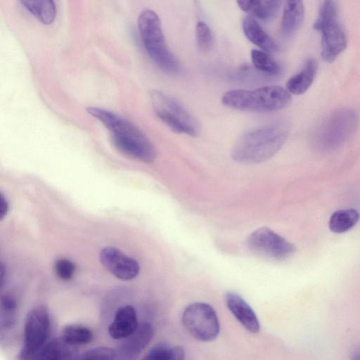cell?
Wrapping results in <instances>:
<instances>
[{"mask_svg":"<svg viewBox=\"0 0 360 360\" xmlns=\"http://www.w3.org/2000/svg\"><path fill=\"white\" fill-rule=\"evenodd\" d=\"M86 112L108 129L112 143L120 153L143 162H151L155 159L153 144L135 124L103 108L89 107Z\"/></svg>","mask_w":360,"mask_h":360,"instance_id":"obj_1","label":"cell"},{"mask_svg":"<svg viewBox=\"0 0 360 360\" xmlns=\"http://www.w3.org/2000/svg\"><path fill=\"white\" fill-rule=\"evenodd\" d=\"M290 131V122L281 120L246 132L234 143L231 157L238 162L248 165L266 161L282 148Z\"/></svg>","mask_w":360,"mask_h":360,"instance_id":"obj_2","label":"cell"},{"mask_svg":"<svg viewBox=\"0 0 360 360\" xmlns=\"http://www.w3.org/2000/svg\"><path fill=\"white\" fill-rule=\"evenodd\" d=\"M290 94L279 86H266L252 90L233 89L221 98L222 103L230 108L252 112H272L287 107Z\"/></svg>","mask_w":360,"mask_h":360,"instance_id":"obj_3","label":"cell"},{"mask_svg":"<svg viewBox=\"0 0 360 360\" xmlns=\"http://www.w3.org/2000/svg\"><path fill=\"white\" fill-rule=\"evenodd\" d=\"M138 28L143 46L152 60L162 71L177 75L181 66L168 49L158 14L153 10H143L137 20Z\"/></svg>","mask_w":360,"mask_h":360,"instance_id":"obj_4","label":"cell"},{"mask_svg":"<svg viewBox=\"0 0 360 360\" xmlns=\"http://www.w3.org/2000/svg\"><path fill=\"white\" fill-rule=\"evenodd\" d=\"M338 7L334 1H324L319 9L314 29L321 32V57L334 61L347 47L346 34L339 22Z\"/></svg>","mask_w":360,"mask_h":360,"instance_id":"obj_5","label":"cell"},{"mask_svg":"<svg viewBox=\"0 0 360 360\" xmlns=\"http://www.w3.org/2000/svg\"><path fill=\"white\" fill-rule=\"evenodd\" d=\"M156 115L172 131L191 136L198 134V124L192 115L175 98L160 91L150 92Z\"/></svg>","mask_w":360,"mask_h":360,"instance_id":"obj_6","label":"cell"},{"mask_svg":"<svg viewBox=\"0 0 360 360\" xmlns=\"http://www.w3.org/2000/svg\"><path fill=\"white\" fill-rule=\"evenodd\" d=\"M184 328L195 340L204 342L214 340L220 333V323L215 309L208 303L195 302L182 312Z\"/></svg>","mask_w":360,"mask_h":360,"instance_id":"obj_7","label":"cell"},{"mask_svg":"<svg viewBox=\"0 0 360 360\" xmlns=\"http://www.w3.org/2000/svg\"><path fill=\"white\" fill-rule=\"evenodd\" d=\"M358 123L356 112L349 108L333 112L319 126L317 138L325 147L333 148L347 140L355 131Z\"/></svg>","mask_w":360,"mask_h":360,"instance_id":"obj_8","label":"cell"},{"mask_svg":"<svg viewBox=\"0 0 360 360\" xmlns=\"http://www.w3.org/2000/svg\"><path fill=\"white\" fill-rule=\"evenodd\" d=\"M50 330L48 309L42 305L32 309L25 320L23 344L19 358L31 355L46 345L49 341Z\"/></svg>","mask_w":360,"mask_h":360,"instance_id":"obj_9","label":"cell"},{"mask_svg":"<svg viewBox=\"0 0 360 360\" xmlns=\"http://www.w3.org/2000/svg\"><path fill=\"white\" fill-rule=\"evenodd\" d=\"M248 245L256 255L277 261L288 259L296 250L294 244L267 227L254 231L248 239Z\"/></svg>","mask_w":360,"mask_h":360,"instance_id":"obj_10","label":"cell"},{"mask_svg":"<svg viewBox=\"0 0 360 360\" xmlns=\"http://www.w3.org/2000/svg\"><path fill=\"white\" fill-rule=\"evenodd\" d=\"M101 264L116 278L129 281L135 278L140 266L137 261L114 247H105L99 254Z\"/></svg>","mask_w":360,"mask_h":360,"instance_id":"obj_11","label":"cell"},{"mask_svg":"<svg viewBox=\"0 0 360 360\" xmlns=\"http://www.w3.org/2000/svg\"><path fill=\"white\" fill-rule=\"evenodd\" d=\"M224 300L229 311L245 330L254 334L259 332L260 323L256 313L240 295L228 292Z\"/></svg>","mask_w":360,"mask_h":360,"instance_id":"obj_12","label":"cell"},{"mask_svg":"<svg viewBox=\"0 0 360 360\" xmlns=\"http://www.w3.org/2000/svg\"><path fill=\"white\" fill-rule=\"evenodd\" d=\"M154 335V328L149 323H142L137 330L121 345L119 354L122 360H135L150 343Z\"/></svg>","mask_w":360,"mask_h":360,"instance_id":"obj_13","label":"cell"},{"mask_svg":"<svg viewBox=\"0 0 360 360\" xmlns=\"http://www.w3.org/2000/svg\"><path fill=\"white\" fill-rule=\"evenodd\" d=\"M137 314L131 305L120 307L108 327V333L114 340L126 339L132 335L139 327Z\"/></svg>","mask_w":360,"mask_h":360,"instance_id":"obj_14","label":"cell"},{"mask_svg":"<svg viewBox=\"0 0 360 360\" xmlns=\"http://www.w3.org/2000/svg\"><path fill=\"white\" fill-rule=\"evenodd\" d=\"M75 353L72 346L67 344L61 338L49 340L34 354L20 357V360H73Z\"/></svg>","mask_w":360,"mask_h":360,"instance_id":"obj_15","label":"cell"},{"mask_svg":"<svg viewBox=\"0 0 360 360\" xmlns=\"http://www.w3.org/2000/svg\"><path fill=\"white\" fill-rule=\"evenodd\" d=\"M304 18V6L302 1L291 0L285 3L281 25V34L289 37L295 34Z\"/></svg>","mask_w":360,"mask_h":360,"instance_id":"obj_16","label":"cell"},{"mask_svg":"<svg viewBox=\"0 0 360 360\" xmlns=\"http://www.w3.org/2000/svg\"><path fill=\"white\" fill-rule=\"evenodd\" d=\"M317 70V62L314 59H309L301 70L287 81L286 90L294 95L304 94L312 84Z\"/></svg>","mask_w":360,"mask_h":360,"instance_id":"obj_17","label":"cell"},{"mask_svg":"<svg viewBox=\"0 0 360 360\" xmlns=\"http://www.w3.org/2000/svg\"><path fill=\"white\" fill-rule=\"evenodd\" d=\"M238 7L251 16L262 20L272 19L283 4L278 0H239Z\"/></svg>","mask_w":360,"mask_h":360,"instance_id":"obj_18","label":"cell"},{"mask_svg":"<svg viewBox=\"0 0 360 360\" xmlns=\"http://www.w3.org/2000/svg\"><path fill=\"white\" fill-rule=\"evenodd\" d=\"M245 37L254 44L268 53L276 52L278 46L275 41L262 29L255 18L248 16L243 22Z\"/></svg>","mask_w":360,"mask_h":360,"instance_id":"obj_19","label":"cell"},{"mask_svg":"<svg viewBox=\"0 0 360 360\" xmlns=\"http://www.w3.org/2000/svg\"><path fill=\"white\" fill-rule=\"evenodd\" d=\"M360 218L359 212L353 208L342 209L334 212L329 219L330 230L335 233H342L352 229Z\"/></svg>","mask_w":360,"mask_h":360,"instance_id":"obj_20","label":"cell"},{"mask_svg":"<svg viewBox=\"0 0 360 360\" xmlns=\"http://www.w3.org/2000/svg\"><path fill=\"white\" fill-rule=\"evenodd\" d=\"M20 3L25 9L44 25H50L55 20L56 8L53 1H21Z\"/></svg>","mask_w":360,"mask_h":360,"instance_id":"obj_21","label":"cell"},{"mask_svg":"<svg viewBox=\"0 0 360 360\" xmlns=\"http://www.w3.org/2000/svg\"><path fill=\"white\" fill-rule=\"evenodd\" d=\"M60 338L72 347L84 345L92 340L93 333L91 329L84 325L70 324L63 329Z\"/></svg>","mask_w":360,"mask_h":360,"instance_id":"obj_22","label":"cell"},{"mask_svg":"<svg viewBox=\"0 0 360 360\" xmlns=\"http://www.w3.org/2000/svg\"><path fill=\"white\" fill-rule=\"evenodd\" d=\"M184 348L179 345L160 344L153 347L142 360H185Z\"/></svg>","mask_w":360,"mask_h":360,"instance_id":"obj_23","label":"cell"},{"mask_svg":"<svg viewBox=\"0 0 360 360\" xmlns=\"http://www.w3.org/2000/svg\"><path fill=\"white\" fill-rule=\"evenodd\" d=\"M17 303L10 294H5L1 298V329L8 330L14 327L16 322Z\"/></svg>","mask_w":360,"mask_h":360,"instance_id":"obj_24","label":"cell"},{"mask_svg":"<svg viewBox=\"0 0 360 360\" xmlns=\"http://www.w3.org/2000/svg\"><path fill=\"white\" fill-rule=\"evenodd\" d=\"M251 60L255 68L266 75L274 76L280 72L278 63L264 51L252 49Z\"/></svg>","mask_w":360,"mask_h":360,"instance_id":"obj_25","label":"cell"},{"mask_svg":"<svg viewBox=\"0 0 360 360\" xmlns=\"http://www.w3.org/2000/svg\"><path fill=\"white\" fill-rule=\"evenodd\" d=\"M195 39L200 50L207 51L213 44V34L208 25L204 21H198L195 26Z\"/></svg>","mask_w":360,"mask_h":360,"instance_id":"obj_26","label":"cell"},{"mask_svg":"<svg viewBox=\"0 0 360 360\" xmlns=\"http://www.w3.org/2000/svg\"><path fill=\"white\" fill-rule=\"evenodd\" d=\"M117 352L107 347L91 349L73 360H115Z\"/></svg>","mask_w":360,"mask_h":360,"instance_id":"obj_27","label":"cell"},{"mask_svg":"<svg viewBox=\"0 0 360 360\" xmlns=\"http://www.w3.org/2000/svg\"><path fill=\"white\" fill-rule=\"evenodd\" d=\"M75 266L67 259H60L56 262L55 272L56 276L63 281L70 280L74 275Z\"/></svg>","mask_w":360,"mask_h":360,"instance_id":"obj_28","label":"cell"},{"mask_svg":"<svg viewBox=\"0 0 360 360\" xmlns=\"http://www.w3.org/2000/svg\"><path fill=\"white\" fill-rule=\"evenodd\" d=\"M8 210V204L3 194H1L0 218L2 220Z\"/></svg>","mask_w":360,"mask_h":360,"instance_id":"obj_29","label":"cell"},{"mask_svg":"<svg viewBox=\"0 0 360 360\" xmlns=\"http://www.w3.org/2000/svg\"><path fill=\"white\" fill-rule=\"evenodd\" d=\"M350 360H360V345L353 349L350 354Z\"/></svg>","mask_w":360,"mask_h":360,"instance_id":"obj_30","label":"cell"},{"mask_svg":"<svg viewBox=\"0 0 360 360\" xmlns=\"http://www.w3.org/2000/svg\"><path fill=\"white\" fill-rule=\"evenodd\" d=\"M4 273H5L4 266L3 264H2L1 266V287L4 285Z\"/></svg>","mask_w":360,"mask_h":360,"instance_id":"obj_31","label":"cell"}]
</instances>
